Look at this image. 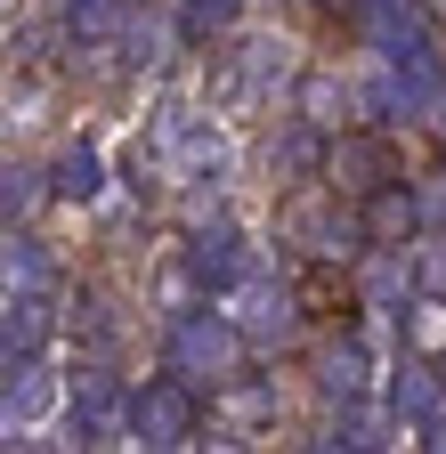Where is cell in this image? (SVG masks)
Listing matches in <instances>:
<instances>
[{
	"label": "cell",
	"mask_w": 446,
	"mask_h": 454,
	"mask_svg": "<svg viewBox=\"0 0 446 454\" xmlns=\"http://www.w3.org/2000/svg\"><path fill=\"white\" fill-rule=\"evenodd\" d=\"M171 357H179V373H187V381H236V373H244V357H252V340H244V325H236V317H179Z\"/></svg>",
	"instance_id": "1"
},
{
	"label": "cell",
	"mask_w": 446,
	"mask_h": 454,
	"mask_svg": "<svg viewBox=\"0 0 446 454\" xmlns=\"http://www.w3.org/2000/svg\"><path fill=\"white\" fill-rule=\"evenodd\" d=\"M195 389L187 381H146L138 397H130V430H138V446H187L195 438Z\"/></svg>",
	"instance_id": "2"
},
{
	"label": "cell",
	"mask_w": 446,
	"mask_h": 454,
	"mask_svg": "<svg viewBox=\"0 0 446 454\" xmlns=\"http://www.w3.org/2000/svg\"><path fill=\"white\" fill-rule=\"evenodd\" d=\"M414 227H422V195H414L406 179H381V187L357 203V236H365L373 252H406Z\"/></svg>",
	"instance_id": "3"
},
{
	"label": "cell",
	"mask_w": 446,
	"mask_h": 454,
	"mask_svg": "<svg viewBox=\"0 0 446 454\" xmlns=\"http://www.w3.org/2000/svg\"><path fill=\"white\" fill-rule=\"evenodd\" d=\"M325 179H333V195H341V187L373 195L381 179H398V146L373 138V130H349L341 146H325Z\"/></svg>",
	"instance_id": "4"
},
{
	"label": "cell",
	"mask_w": 446,
	"mask_h": 454,
	"mask_svg": "<svg viewBox=\"0 0 446 454\" xmlns=\"http://www.w3.org/2000/svg\"><path fill=\"white\" fill-rule=\"evenodd\" d=\"M293 106L309 114L317 130H333V122H357V98H349V82H341V74H309Z\"/></svg>",
	"instance_id": "5"
},
{
	"label": "cell",
	"mask_w": 446,
	"mask_h": 454,
	"mask_svg": "<svg viewBox=\"0 0 446 454\" xmlns=\"http://www.w3.org/2000/svg\"><path fill=\"white\" fill-rule=\"evenodd\" d=\"M98 170H106V162H98V146H66V154H58V170H49V195L90 203V195H98Z\"/></svg>",
	"instance_id": "6"
},
{
	"label": "cell",
	"mask_w": 446,
	"mask_h": 454,
	"mask_svg": "<svg viewBox=\"0 0 446 454\" xmlns=\"http://www.w3.org/2000/svg\"><path fill=\"white\" fill-rule=\"evenodd\" d=\"M406 340H414L422 357H438L446 349V301H414L406 309Z\"/></svg>",
	"instance_id": "7"
},
{
	"label": "cell",
	"mask_w": 446,
	"mask_h": 454,
	"mask_svg": "<svg viewBox=\"0 0 446 454\" xmlns=\"http://www.w3.org/2000/svg\"><path fill=\"white\" fill-rule=\"evenodd\" d=\"M236 17V0H195L187 9V33H211V25H228Z\"/></svg>",
	"instance_id": "8"
}]
</instances>
